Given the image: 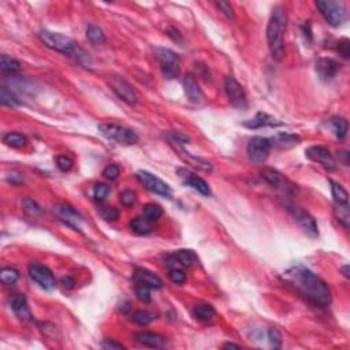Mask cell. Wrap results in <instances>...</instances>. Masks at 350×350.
<instances>
[{"label":"cell","mask_w":350,"mask_h":350,"mask_svg":"<svg viewBox=\"0 0 350 350\" xmlns=\"http://www.w3.org/2000/svg\"><path fill=\"white\" fill-rule=\"evenodd\" d=\"M305 155H306V158L310 159L312 162L319 163L326 170L333 171V170H335V167H337L335 159H334V156L331 155V152L328 151L326 146H320V145L310 146V148L306 149Z\"/></svg>","instance_id":"4fadbf2b"},{"label":"cell","mask_w":350,"mask_h":350,"mask_svg":"<svg viewBox=\"0 0 350 350\" xmlns=\"http://www.w3.org/2000/svg\"><path fill=\"white\" fill-rule=\"evenodd\" d=\"M22 208H24L25 214H28L29 216H40L41 214H43V210H41V207L37 203H36L35 200L29 199V197H26V199L22 200Z\"/></svg>","instance_id":"8d00e7d4"},{"label":"cell","mask_w":350,"mask_h":350,"mask_svg":"<svg viewBox=\"0 0 350 350\" xmlns=\"http://www.w3.org/2000/svg\"><path fill=\"white\" fill-rule=\"evenodd\" d=\"M7 181L12 183V185H21L24 183V174H21L19 171H11L10 174L7 175Z\"/></svg>","instance_id":"681fc988"},{"label":"cell","mask_w":350,"mask_h":350,"mask_svg":"<svg viewBox=\"0 0 350 350\" xmlns=\"http://www.w3.org/2000/svg\"><path fill=\"white\" fill-rule=\"evenodd\" d=\"M110 87L115 92L119 99L126 101L128 104H135L137 103V93H135L134 88L131 87L126 80H123L121 77H112L110 80Z\"/></svg>","instance_id":"5bb4252c"},{"label":"cell","mask_w":350,"mask_h":350,"mask_svg":"<svg viewBox=\"0 0 350 350\" xmlns=\"http://www.w3.org/2000/svg\"><path fill=\"white\" fill-rule=\"evenodd\" d=\"M111 193V187L105 183H97L93 189V197L96 201H104L107 196Z\"/></svg>","instance_id":"74e56055"},{"label":"cell","mask_w":350,"mask_h":350,"mask_svg":"<svg viewBox=\"0 0 350 350\" xmlns=\"http://www.w3.org/2000/svg\"><path fill=\"white\" fill-rule=\"evenodd\" d=\"M62 285H63L64 287H67V289H73V287H74V279L70 278V276H66V278L62 279Z\"/></svg>","instance_id":"f5cc1de1"},{"label":"cell","mask_w":350,"mask_h":350,"mask_svg":"<svg viewBox=\"0 0 350 350\" xmlns=\"http://www.w3.org/2000/svg\"><path fill=\"white\" fill-rule=\"evenodd\" d=\"M339 69H341V66L334 59L321 58L316 62V71H317V74L323 81L333 80L334 77L338 74Z\"/></svg>","instance_id":"ac0fdd59"},{"label":"cell","mask_w":350,"mask_h":350,"mask_svg":"<svg viewBox=\"0 0 350 350\" xmlns=\"http://www.w3.org/2000/svg\"><path fill=\"white\" fill-rule=\"evenodd\" d=\"M216 6L219 7L220 10H222V12L226 15V17L228 18V19H231V21H234V11H233V6L228 3V1H219V3H216Z\"/></svg>","instance_id":"bcb514c9"},{"label":"cell","mask_w":350,"mask_h":350,"mask_svg":"<svg viewBox=\"0 0 350 350\" xmlns=\"http://www.w3.org/2000/svg\"><path fill=\"white\" fill-rule=\"evenodd\" d=\"M286 278L300 294L309 303L319 306H328L331 304V290L320 276L304 265H294L286 271Z\"/></svg>","instance_id":"6da1fadb"},{"label":"cell","mask_w":350,"mask_h":350,"mask_svg":"<svg viewBox=\"0 0 350 350\" xmlns=\"http://www.w3.org/2000/svg\"><path fill=\"white\" fill-rule=\"evenodd\" d=\"M338 52L344 56L345 59L349 58L350 55V41L348 39H342L338 43Z\"/></svg>","instance_id":"7dc6e473"},{"label":"cell","mask_w":350,"mask_h":350,"mask_svg":"<svg viewBox=\"0 0 350 350\" xmlns=\"http://www.w3.org/2000/svg\"><path fill=\"white\" fill-rule=\"evenodd\" d=\"M162 215H163V210L158 204H146L144 207V215L142 216L148 219L149 222H158L159 219L162 218Z\"/></svg>","instance_id":"4dcf8cb0"},{"label":"cell","mask_w":350,"mask_h":350,"mask_svg":"<svg viewBox=\"0 0 350 350\" xmlns=\"http://www.w3.org/2000/svg\"><path fill=\"white\" fill-rule=\"evenodd\" d=\"M215 308L210 304H199L194 306V316L200 321H210L215 316Z\"/></svg>","instance_id":"484cf974"},{"label":"cell","mask_w":350,"mask_h":350,"mask_svg":"<svg viewBox=\"0 0 350 350\" xmlns=\"http://www.w3.org/2000/svg\"><path fill=\"white\" fill-rule=\"evenodd\" d=\"M331 123H333L335 135L338 137L339 140H344L346 134H348V121L345 118H334Z\"/></svg>","instance_id":"d590c367"},{"label":"cell","mask_w":350,"mask_h":350,"mask_svg":"<svg viewBox=\"0 0 350 350\" xmlns=\"http://www.w3.org/2000/svg\"><path fill=\"white\" fill-rule=\"evenodd\" d=\"M335 215L338 218L339 223L344 226L345 228H349V222H350V214H349V205L348 204H335Z\"/></svg>","instance_id":"1f68e13d"},{"label":"cell","mask_w":350,"mask_h":350,"mask_svg":"<svg viewBox=\"0 0 350 350\" xmlns=\"http://www.w3.org/2000/svg\"><path fill=\"white\" fill-rule=\"evenodd\" d=\"M135 341L138 344L144 345L146 348H153V349H160V348H164L167 341L164 338L163 335L156 333H146V331H141V333H137L134 335Z\"/></svg>","instance_id":"ffe728a7"},{"label":"cell","mask_w":350,"mask_h":350,"mask_svg":"<svg viewBox=\"0 0 350 350\" xmlns=\"http://www.w3.org/2000/svg\"><path fill=\"white\" fill-rule=\"evenodd\" d=\"M131 319H133L134 323L140 324V326H146V324H149L151 321L156 319V315L149 312V310H137V312L133 313Z\"/></svg>","instance_id":"e575fe53"},{"label":"cell","mask_w":350,"mask_h":350,"mask_svg":"<svg viewBox=\"0 0 350 350\" xmlns=\"http://www.w3.org/2000/svg\"><path fill=\"white\" fill-rule=\"evenodd\" d=\"M169 35L173 37V40H175V41H182V37H181V33H179V30L178 29H175V28H169Z\"/></svg>","instance_id":"816d5d0a"},{"label":"cell","mask_w":350,"mask_h":350,"mask_svg":"<svg viewBox=\"0 0 350 350\" xmlns=\"http://www.w3.org/2000/svg\"><path fill=\"white\" fill-rule=\"evenodd\" d=\"M153 223L149 222L148 219H145L144 216H137L134 219H131L130 222V228L134 231L135 234H140V235H146L153 230L152 227Z\"/></svg>","instance_id":"cb8c5ba5"},{"label":"cell","mask_w":350,"mask_h":350,"mask_svg":"<svg viewBox=\"0 0 350 350\" xmlns=\"http://www.w3.org/2000/svg\"><path fill=\"white\" fill-rule=\"evenodd\" d=\"M174 259L176 260V262H179L182 267H192L194 262H197V256L196 253L190 249H181V251H176L174 253Z\"/></svg>","instance_id":"d4e9b609"},{"label":"cell","mask_w":350,"mask_h":350,"mask_svg":"<svg viewBox=\"0 0 350 350\" xmlns=\"http://www.w3.org/2000/svg\"><path fill=\"white\" fill-rule=\"evenodd\" d=\"M262 176L268 185L278 189V190L287 193L293 189V185H290V182L287 181L279 171H276L274 169H264L262 171Z\"/></svg>","instance_id":"e0dca14e"},{"label":"cell","mask_w":350,"mask_h":350,"mask_svg":"<svg viewBox=\"0 0 350 350\" xmlns=\"http://www.w3.org/2000/svg\"><path fill=\"white\" fill-rule=\"evenodd\" d=\"M53 214L58 216L62 222L66 223L67 226L76 228V230L81 228L84 219H82L81 214L76 208H73L71 205L63 204V203L62 204H56L53 207Z\"/></svg>","instance_id":"7c38bea8"},{"label":"cell","mask_w":350,"mask_h":350,"mask_svg":"<svg viewBox=\"0 0 350 350\" xmlns=\"http://www.w3.org/2000/svg\"><path fill=\"white\" fill-rule=\"evenodd\" d=\"M331 193H333L335 204H348V201H349V194H348V192H346L339 183H335V182L331 181Z\"/></svg>","instance_id":"f546056e"},{"label":"cell","mask_w":350,"mask_h":350,"mask_svg":"<svg viewBox=\"0 0 350 350\" xmlns=\"http://www.w3.org/2000/svg\"><path fill=\"white\" fill-rule=\"evenodd\" d=\"M268 339L269 344H271V346L274 349H279L280 346H282V334L279 333L278 328H269Z\"/></svg>","instance_id":"60d3db41"},{"label":"cell","mask_w":350,"mask_h":350,"mask_svg":"<svg viewBox=\"0 0 350 350\" xmlns=\"http://www.w3.org/2000/svg\"><path fill=\"white\" fill-rule=\"evenodd\" d=\"M272 142L265 137H253L248 144V156L255 163H264L268 158Z\"/></svg>","instance_id":"30bf717a"},{"label":"cell","mask_w":350,"mask_h":350,"mask_svg":"<svg viewBox=\"0 0 350 350\" xmlns=\"http://www.w3.org/2000/svg\"><path fill=\"white\" fill-rule=\"evenodd\" d=\"M135 294L142 303H151V289L140 283H135Z\"/></svg>","instance_id":"ab89813d"},{"label":"cell","mask_w":350,"mask_h":350,"mask_svg":"<svg viewBox=\"0 0 350 350\" xmlns=\"http://www.w3.org/2000/svg\"><path fill=\"white\" fill-rule=\"evenodd\" d=\"M178 173H179V176L182 178V181H183L185 185L190 186L192 189H194L196 192H199L200 194H203V196H210L211 189L210 186H208V183H207L203 178H200L199 175L193 174V173H190V171H187V170H182V169L178 170Z\"/></svg>","instance_id":"2e32d148"},{"label":"cell","mask_w":350,"mask_h":350,"mask_svg":"<svg viewBox=\"0 0 350 350\" xmlns=\"http://www.w3.org/2000/svg\"><path fill=\"white\" fill-rule=\"evenodd\" d=\"M39 37L48 48H51L56 52L63 53L67 56H74V58L78 59H81V56L87 58V53H84V51L77 45L74 41L71 40L70 37L62 35V33L44 29L39 33Z\"/></svg>","instance_id":"3957f363"},{"label":"cell","mask_w":350,"mask_h":350,"mask_svg":"<svg viewBox=\"0 0 350 350\" xmlns=\"http://www.w3.org/2000/svg\"><path fill=\"white\" fill-rule=\"evenodd\" d=\"M56 166L62 173H67V171H70L73 169V160L66 155H60L56 158Z\"/></svg>","instance_id":"b9f144b4"},{"label":"cell","mask_w":350,"mask_h":350,"mask_svg":"<svg viewBox=\"0 0 350 350\" xmlns=\"http://www.w3.org/2000/svg\"><path fill=\"white\" fill-rule=\"evenodd\" d=\"M224 90L227 94L230 103L238 108V110H245L248 105V100H246V93L244 90V88L234 77H226L224 80Z\"/></svg>","instance_id":"9c48e42d"},{"label":"cell","mask_w":350,"mask_h":350,"mask_svg":"<svg viewBox=\"0 0 350 350\" xmlns=\"http://www.w3.org/2000/svg\"><path fill=\"white\" fill-rule=\"evenodd\" d=\"M100 215H101V218L105 219L107 222H115L118 218H119V211L112 208V207H105V208L100 211Z\"/></svg>","instance_id":"ee69618b"},{"label":"cell","mask_w":350,"mask_h":350,"mask_svg":"<svg viewBox=\"0 0 350 350\" xmlns=\"http://www.w3.org/2000/svg\"><path fill=\"white\" fill-rule=\"evenodd\" d=\"M274 142L280 148H292V146L297 145L300 142V138L297 135L293 134H278L274 138Z\"/></svg>","instance_id":"836d02e7"},{"label":"cell","mask_w":350,"mask_h":350,"mask_svg":"<svg viewBox=\"0 0 350 350\" xmlns=\"http://www.w3.org/2000/svg\"><path fill=\"white\" fill-rule=\"evenodd\" d=\"M283 123L278 122L276 119L272 117H269L268 114L265 112H257L255 118H252L249 121H246L244 123V126L248 129H262V128H276V126H282Z\"/></svg>","instance_id":"7402d4cb"},{"label":"cell","mask_w":350,"mask_h":350,"mask_svg":"<svg viewBox=\"0 0 350 350\" xmlns=\"http://www.w3.org/2000/svg\"><path fill=\"white\" fill-rule=\"evenodd\" d=\"M134 282L140 283L144 286H148L149 289H162L163 287V280L155 275L151 271H146L144 268H137L134 272Z\"/></svg>","instance_id":"d6986e66"},{"label":"cell","mask_w":350,"mask_h":350,"mask_svg":"<svg viewBox=\"0 0 350 350\" xmlns=\"http://www.w3.org/2000/svg\"><path fill=\"white\" fill-rule=\"evenodd\" d=\"M342 272H344V275L346 276V278H350V274H349V265H345L344 268H342Z\"/></svg>","instance_id":"11a10c76"},{"label":"cell","mask_w":350,"mask_h":350,"mask_svg":"<svg viewBox=\"0 0 350 350\" xmlns=\"http://www.w3.org/2000/svg\"><path fill=\"white\" fill-rule=\"evenodd\" d=\"M159 63L162 67V73L167 80L176 78L181 73V59L178 53L171 51L169 48H158L156 49Z\"/></svg>","instance_id":"8992f818"},{"label":"cell","mask_w":350,"mask_h":350,"mask_svg":"<svg viewBox=\"0 0 350 350\" xmlns=\"http://www.w3.org/2000/svg\"><path fill=\"white\" fill-rule=\"evenodd\" d=\"M87 37L92 44H104L105 43V35L103 30L100 29L99 26L96 25H89L87 29Z\"/></svg>","instance_id":"f1b7e54d"},{"label":"cell","mask_w":350,"mask_h":350,"mask_svg":"<svg viewBox=\"0 0 350 350\" xmlns=\"http://www.w3.org/2000/svg\"><path fill=\"white\" fill-rule=\"evenodd\" d=\"M183 90L189 101L193 104H201L204 101V93L200 88L199 82L190 73L183 77Z\"/></svg>","instance_id":"9a60e30c"},{"label":"cell","mask_w":350,"mask_h":350,"mask_svg":"<svg viewBox=\"0 0 350 350\" xmlns=\"http://www.w3.org/2000/svg\"><path fill=\"white\" fill-rule=\"evenodd\" d=\"M286 26L287 14L285 7L275 6L267 25V41H268L271 55L275 60H280L283 56Z\"/></svg>","instance_id":"7a4b0ae2"},{"label":"cell","mask_w":350,"mask_h":350,"mask_svg":"<svg viewBox=\"0 0 350 350\" xmlns=\"http://www.w3.org/2000/svg\"><path fill=\"white\" fill-rule=\"evenodd\" d=\"M137 178H138V181H140L149 192L155 193V194H158V196H162V197H166V199H170V197H171V194H173L171 187L155 174L142 170V171H138V173H137Z\"/></svg>","instance_id":"ba28073f"},{"label":"cell","mask_w":350,"mask_h":350,"mask_svg":"<svg viewBox=\"0 0 350 350\" xmlns=\"http://www.w3.org/2000/svg\"><path fill=\"white\" fill-rule=\"evenodd\" d=\"M0 69L3 73H8V74H14V73H19L22 66L21 63L15 60V59L10 58L7 55H1V59H0Z\"/></svg>","instance_id":"83f0119b"},{"label":"cell","mask_w":350,"mask_h":350,"mask_svg":"<svg viewBox=\"0 0 350 350\" xmlns=\"http://www.w3.org/2000/svg\"><path fill=\"white\" fill-rule=\"evenodd\" d=\"M19 279V271L15 268H4L0 272V280L3 285L11 286Z\"/></svg>","instance_id":"d6a6232c"},{"label":"cell","mask_w":350,"mask_h":350,"mask_svg":"<svg viewBox=\"0 0 350 350\" xmlns=\"http://www.w3.org/2000/svg\"><path fill=\"white\" fill-rule=\"evenodd\" d=\"M119 174H121V169H119L118 164H110V166H107V167L103 170L104 178L110 179V181H115L118 176H119Z\"/></svg>","instance_id":"7bdbcfd3"},{"label":"cell","mask_w":350,"mask_h":350,"mask_svg":"<svg viewBox=\"0 0 350 350\" xmlns=\"http://www.w3.org/2000/svg\"><path fill=\"white\" fill-rule=\"evenodd\" d=\"M289 211L294 218V220L298 223V226L303 228L304 233L308 234L309 237L315 238L319 235V228H317V223L313 219V216L309 215L306 211H304L300 207L296 205H289Z\"/></svg>","instance_id":"8fae6325"},{"label":"cell","mask_w":350,"mask_h":350,"mask_svg":"<svg viewBox=\"0 0 350 350\" xmlns=\"http://www.w3.org/2000/svg\"><path fill=\"white\" fill-rule=\"evenodd\" d=\"M3 142L6 145L11 146V148H15V149H21L24 146L28 145V138L25 137L24 134L21 133H7L4 137H3Z\"/></svg>","instance_id":"4316f807"},{"label":"cell","mask_w":350,"mask_h":350,"mask_svg":"<svg viewBox=\"0 0 350 350\" xmlns=\"http://www.w3.org/2000/svg\"><path fill=\"white\" fill-rule=\"evenodd\" d=\"M171 138H173V141H175V142H178V144H187V142L190 141V138H189L186 134H182V133H173V134H171Z\"/></svg>","instance_id":"f907efd6"},{"label":"cell","mask_w":350,"mask_h":350,"mask_svg":"<svg viewBox=\"0 0 350 350\" xmlns=\"http://www.w3.org/2000/svg\"><path fill=\"white\" fill-rule=\"evenodd\" d=\"M169 278L170 280L175 283V285H183L186 282V274L182 271V269L178 268H171L169 272Z\"/></svg>","instance_id":"f35d334b"},{"label":"cell","mask_w":350,"mask_h":350,"mask_svg":"<svg viewBox=\"0 0 350 350\" xmlns=\"http://www.w3.org/2000/svg\"><path fill=\"white\" fill-rule=\"evenodd\" d=\"M101 348L105 350H119V349H126L122 344L117 342L115 339H105L104 342L101 344Z\"/></svg>","instance_id":"c3c4849f"},{"label":"cell","mask_w":350,"mask_h":350,"mask_svg":"<svg viewBox=\"0 0 350 350\" xmlns=\"http://www.w3.org/2000/svg\"><path fill=\"white\" fill-rule=\"evenodd\" d=\"M135 193L133 190H123L121 193V201L125 207H133L135 203Z\"/></svg>","instance_id":"f6af8a7d"},{"label":"cell","mask_w":350,"mask_h":350,"mask_svg":"<svg viewBox=\"0 0 350 350\" xmlns=\"http://www.w3.org/2000/svg\"><path fill=\"white\" fill-rule=\"evenodd\" d=\"M0 103L1 105H6L10 108H15L18 105L22 104V101L18 99V96L12 92V89H8V87L6 85L0 88Z\"/></svg>","instance_id":"603a6c76"},{"label":"cell","mask_w":350,"mask_h":350,"mask_svg":"<svg viewBox=\"0 0 350 350\" xmlns=\"http://www.w3.org/2000/svg\"><path fill=\"white\" fill-rule=\"evenodd\" d=\"M28 271H29V276L32 278V280L36 282L41 289L49 292V290H53L55 286H56L55 276H53L52 271L48 268L47 265L40 264V262H33L29 264Z\"/></svg>","instance_id":"52a82bcc"},{"label":"cell","mask_w":350,"mask_h":350,"mask_svg":"<svg viewBox=\"0 0 350 350\" xmlns=\"http://www.w3.org/2000/svg\"><path fill=\"white\" fill-rule=\"evenodd\" d=\"M317 8L320 10L321 15L324 17L328 24L331 26L338 28L344 25L348 19V12L345 7L344 1H337V0H319L316 3Z\"/></svg>","instance_id":"5b68a950"},{"label":"cell","mask_w":350,"mask_h":350,"mask_svg":"<svg viewBox=\"0 0 350 350\" xmlns=\"http://www.w3.org/2000/svg\"><path fill=\"white\" fill-rule=\"evenodd\" d=\"M100 134L108 138V140L115 141L122 145H134L138 142V135L134 130L125 128L117 123H100L99 125Z\"/></svg>","instance_id":"277c9868"},{"label":"cell","mask_w":350,"mask_h":350,"mask_svg":"<svg viewBox=\"0 0 350 350\" xmlns=\"http://www.w3.org/2000/svg\"><path fill=\"white\" fill-rule=\"evenodd\" d=\"M223 349H239V345L224 344V345H223Z\"/></svg>","instance_id":"db71d44e"},{"label":"cell","mask_w":350,"mask_h":350,"mask_svg":"<svg viewBox=\"0 0 350 350\" xmlns=\"http://www.w3.org/2000/svg\"><path fill=\"white\" fill-rule=\"evenodd\" d=\"M11 309L19 320L28 321L32 319L29 304L24 294H17L11 298Z\"/></svg>","instance_id":"44dd1931"}]
</instances>
